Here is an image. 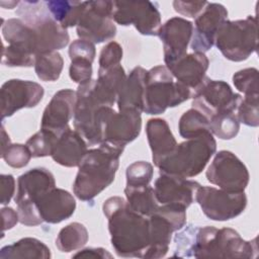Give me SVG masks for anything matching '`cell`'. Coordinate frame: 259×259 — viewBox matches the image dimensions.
I'll use <instances>...</instances> for the list:
<instances>
[{
	"label": "cell",
	"instance_id": "6da1fadb",
	"mask_svg": "<svg viewBox=\"0 0 259 259\" xmlns=\"http://www.w3.org/2000/svg\"><path fill=\"white\" fill-rule=\"evenodd\" d=\"M102 210L108 222L110 242L117 256L145 258L150 245L149 219L130 208L120 196L107 198Z\"/></svg>",
	"mask_w": 259,
	"mask_h": 259
},
{
	"label": "cell",
	"instance_id": "7a4b0ae2",
	"mask_svg": "<svg viewBox=\"0 0 259 259\" xmlns=\"http://www.w3.org/2000/svg\"><path fill=\"white\" fill-rule=\"evenodd\" d=\"M123 150V147L107 142L88 150L78 166L73 183V192L77 198L90 201L114 181Z\"/></svg>",
	"mask_w": 259,
	"mask_h": 259
},
{
	"label": "cell",
	"instance_id": "3957f363",
	"mask_svg": "<svg viewBox=\"0 0 259 259\" xmlns=\"http://www.w3.org/2000/svg\"><path fill=\"white\" fill-rule=\"evenodd\" d=\"M257 253V238L246 241L231 228L195 226L190 257L250 259L256 257Z\"/></svg>",
	"mask_w": 259,
	"mask_h": 259
},
{
	"label": "cell",
	"instance_id": "277c9868",
	"mask_svg": "<svg viewBox=\"0 0 259 259\" xmlns=\"http://www.w3.org/2000/svg\"><path fill=\"white\" fill-rule=\"evenodd\" d=\"M217 150V142L211 133L177 144L173 152L157 167L160 173L173 174L184 178L198 175Z\"/></svg>",
	"mask_w": 259,
	"mask_h": 259
},
{
	"label": "cell",
	"instance_id": "5b68a950",
	"mask_svg": "<svg viewBox=\"0 0 259 259\" xmlns=\"http://www.w3.org/2000/svg\"><path fill=\"white\" fill-rule=\"evenodd\" d=\"M16 14L31 27L35 38V56L64 49L70 40L66 28L62 27L50 13L46 2H20Z\"/></svg>",
	"mask_w": 259,
	"mask_h": 259
},
{
	"label": "cell",
	"instance_id": "8992f818",
	"mask_svg": "<svg viewBox=\"0 0 259 259\" xmlns=\"http://www.w3.org/2000/svg\"><path fill=\"white\" fill-rule=\"evenodd\" d=\"M143 111L157 115L164 113L167 108L175 107L192 98L191 91L174 81V77L166 66L153 67L146 73Z\"/></svg>",
	"mask_w": 259,
	"mask_h": 259
},
{
	"label": "cell",
	"instance_id": "52a82bcc",
	"mask_svg": "<svg viewBox=\"0 0 259 259\" xmlns=\"http://www.w3.org/2000/svg\"><path fill=\"white\" fill-rule=\"evenodd\" d=\"M214 45L230 61L247 60L258 48L256 17L249 15L245 19L224 21L217 31Z\"/></svg>",
	"mask_w": 259,
	"mask_h": 259
},
{
	"label": "cell",
	"instance_id": "ba28073f",
	"mask_svg": "<svg viewBox=\"0 0 259 259\" xmlns=\"http://www.w3.org/2000/svg\"><path fill=\"white\" fill-rule=\"evenodd\" d=\"M148 219L150 245L145 258H162L169 250L172 234L179 231L186 224V208L173 204H161Z\"/></svg>",
	"mask_w": 259,
	"mask_h": 259
},
{
	"label": "cell",
	"instance_id": "9c48e42d",
	"mask_svg": "<svg viewBox=\"0 0 259 259\" xmlns=\"http://www.w3.org/2000/svg\"><path fill=\"white\" fill-rule=\"evenodd\" d=\"M90 81L79 85L76 91L73 125L89 146H94L103 142L104 107L106 106H101L93 98Z\"/></svg>",
	"mask_w": 259,
	"mask_h": 259
},
{
	"label": "cell",
	"instance_id": "30bf717a",
	"mask_svg": "<svg viewBox=\"0 0 259 259\" xmlns=\"http://www.w3.org/2000/svg\"><path fill=\"white\" fill-rule=\"evenodd\" d=\"M115 34L113 1H85V9L77 24L79 38L92 44H101L112 39Z\"/></svg>",
	"mask_w": 259,
	"mask_h": 259
},
{
	"label": "cell",
	"instance_id": "8fae6325",
	"mask_svg": "<svg viewBox=\"0 0 259 259\" xmlns=\"http://www.w3.org/2000/svg\"><path fill=\"white\" fill-rule=\"evenodd\" d=\"M192 99V108L201 112L209 121L217 114L236 112L242 96L235 93L227 82L205 77Z\"/></svg>",
	"mask_w": 259,
	"mask_h": 259
},
{
	"label": "cell",
	"instance_id": "7c38bea8",
	"mask_svg": "<svg viewBox=\"0 0 259 259\" xmlns=\"http://www.w3.org/2000/svg\"><path fill=\"white\" fill-rule=\"evenodd\" d=\"M195 200L212 221L225 222L240 215L247 206L245 192H230L212 186H199Z\"/></svg>",
	"mask_w": 259,
	"mask_h": 259
},
{
	"label": "cell",
	"instance_id": "4fadbf2b",
	"mask_svg": "<svg viewBox=\"0 0 259 259\" xmlns=\"http://www.w3.org/2000/svg\"><path fill=\"white\" fill-rule=\"evenodd\" d=\"M205 175L211 184L230 192H243L250 179L246 165L234 153L226 150L215 154Z\"/></svg>",
	"mask_w": 259,
	"mask_h": 259
},
{
	"label": "cell",
	"instance_id": "5bb4252c",
	"mask_svg": "<svg viewBox=\"0 0 259 259\" xmlns=\"http://www.w3.org/2000/svg\"><path fill=\"white\" fill-rule=\"evenodd\" d=\"M113 21L122 26L134 25L143 35H157L161 14L151 1H113Z\"/></svg>",
	"mask_w": 259,
	"mask_h": 259
},
{
	"label": "cell",
	"instance_id": "9a60e30c",
	"mask_svg": "<svg viewBox=\"0 0 259 259\" xmlns=\"http://www.w3.org/2000/svg\"><path fill=\"white\" fill-rule=\"evenodd\" d=\"M44 94L42 86L36 82L21 79L6 81L0 90L1 119L13 115L22 108L35 107Z\"/></svg>",
	"mask_w": 259,
	"mask_h": 259
},
{
	"label": "cell",
	"instance_id": "2e32d148",
	"mask_svg": "<svg viewBox=\"0 0 259 259\" xmlns=\"http://www.w3.org/2000/svg\"><path fill=\"white\" fill-rule=\"evenodd\" d=\"M193 23L182 17H172L161 25L158 36L163 42L164 62L170 68L187 54L191 40Z\"/></svg>",
	"mask_w": 259,
	"mask_h": 259
},
{
	"label": "cell",
	"instance_id": "e0dca14e",
	"mask_svg": "<svg viewBox=\"0 0 259 259\" xmlns=\"http://www.w3.org/2000/svg\"><path fill=\"white\" fill-rule=\"evenodd\" d=\"M141 128V112L136 110L115 112L112 107H107L104 117L103 142L124 148L139 137Z\"/></svg>",
	"mask_w": 259,
	"mask_h": 259
},
{
	"label": "cell",
	"instance_id": "ac0fdd59",
	"mask_svg": "<svg viewBox=\"0 0 259 259\" xmlns=\"http://www.w3.org/2000/svg\"><path fill=\"white\" fill-rule=\"evenodd\" d=\"M228 11L220 3H206L203 10L195 17L190 47L193 52L205 53L214 45L218 29L227 20Z\"/></svg>",
	"mask_w": 259,
	"mask_h": 259
},
{
	"label": "cell",
	"instance_id": "d6986e66",
	"mask_svg": "<svg viewBox=\"0 0 259 259\" xmlns=\"http://www.w3.org/2000/svg\"><path fill=\"white\" fill-rule=\"evenodd\" d=\"M200 184L194 180L160 173L154 184L155 196L160 204H173L187 208L195 199Z\"/></svg>",
	"mask_w": 259,
	"mask_h": 259
},
{
	"label": "cell",
	"instance_id": "ffe728a7",
	"mask_svg": "<svg viewBox=\"0 0 259 259\" xmlns=\"http://www.w3.org/2000/svg\"><path fill=\"white\" fill-rule=\"evenodd\" d=\"M75 105V91L66 88L56 92L44 110L40 120V128L49 130L57 135H61L69 127V121L74 117Z\"/></svg>",
	"mask_w": 259,
	"mask_h": 259
},
{
	"label": "cell",
	"instance_id": "44dd1931",
	"mask_svg": "<svg viewBox=\"0 0 259 259\" xmlns=\"http://www.w3.org/2000/svg\"><path fill=\"white\" fill-rule=\"evenodd\" d=\"M34 205L42 222L49 224H59L71 218L76 209L74 196L69 191L57 187L40 195Z\"/></svg>",
	"mask_w": 259,
	"mask_h": 259
},
{
	"label": "cell",
	"instance_id": "7402d4cb",
	"mask_svg": "<svg viewBox=\"0 0 259 259\" xmlns=\"http://www.w3.org/2000/svg\"><path fill=\"white\" fill-rule=\"evenodd\" d=\"M54 187H56V181L51 171L42 167L30 169L18 177L14 201L16 205H34L40 195Z\"/></svg>",
	"mask_w": 259,
	"mask_h": 259
},
{
	"label": "cell",
	"instance_id": "603a6c76",
	"mask_svg": "<svg viewBox=\"0 0 259 259\" xmlns=\"http://www.w3.org/2000/svg\"><path fill=\"white\" fill-rule=\"evenodd\" d=\"M209 61L205 54L193 52L186 54L169 69L177 82L187 87L192 97L205 79Z\"/></svg>",
	"mask_w": 259,
	"mask_h": 259
},
{
	"label": "cell",
	"instance_id": "cb8c5ba5",
	"mask_svg": "<svg viewBox=\"0 0 259 259\" xmlns=\"http://www.w3.org/2000/svg\"><path fill=\"white\" fill-rule=\"evenodd\" d=\"M87 145L84 138L69 126L59 136L51 157L64 167H78L88 152Z\"/></svg>",
	"mask_w": 259,
	"mask_h": 259
},
{
	"label": "cell",
	"instance_id": "d4e9b609",
	"mask_svg": "<svg viewBox=\"0 0 259 259\" xmlns=\"http://www.w3.org/2000/svg\"><path fill=\"white\" fill-rule=\"evenodd\" d=\"M146 73L147 70L138 66L135 67L126 76L116 99L118 111H143Z\"/></svg>",
	"mask_w": 259,
	"mask_h": 259
},
{
	"label": "cell",
	"instance_id": "484cf974",
	"mask_svg": "<svg viewBox=\"0 0 259 259\" xmlns=\"http://www.w3.org/2000/svg\"><path fill=\"white\" fill-rule=\"evenodd\" d=\"M148 143L152 151V160L157 167L177 146L169 124L163 118H151L146 125Z\"/></svg>",
	"mask_w": 259,
	"mask_h": 259
},
{
	"label": "cell",
	"instance_id": "4316f807",
	"mask_svg": "<svg viewBox=\"0 0 259 259\" xmlns=\"http://www.w3.org/2000/svg\"><path fill=\"white\" fill-rule=\"evenodd\" d=\"M2 35L9 47L35 57V38L30 26L20 18H10L2 23Z\"/></svg>",
	"mask_w": 259,
	"mask_h": 259
},
{
	"label": "cell",
	"instance_id": "83f0119b",
	"mask_svg": "<svg viewBox=\"0 0 259 259\" xmlns=\"http://www.w3.org/2000/svg\"><path fill=\"white\" fill-rule=\"evenodd\" d=\"M51 256V250L46 244L30 237L20 239L11 245L4 246L0 250L1 259H50Z\"/></svg>",
	"mask_w": 259,
	"mask_h": 259
},
{
	"label": "cell",
	"instance_id": "f1b7e54d",
	"mask_svg": "<svg viewBox=\"0 0 259 259\" xmlns=\"http://www.w3.org/2000/svg\"><path fill=\"white\" fill-rule=\"evenodd\" d=\"M46 4L54 19L66 29L77 26L85 9V1L53 0Z\"/></svg>",
	"mask_w": 259,
	"mask_h": 259
},
{
	"label": "cell",
	"instance_id": "f546056e",
	"mask_svg": "<svg viewBox=\"0 0 259 259\" xmlns=\"http://www.w3.org/2000/svg\"><path fill=\"white\" fill-rule=\"evenodd\" d=\"M124 194L130 208L144 217L149 218L159 206L154 188L150 185L141 187L125 186Z\"/></svg>",
	"mask_w": 259,
	"mask_h": 259
},
{
	"label": "cell",
	"instance_id": "4dcf8cb0",
	"mask_svg": "<svg viewBox=\"0 0 259 259\" xmlns=\"http://www.w3.org/2000/svg\"><path fill=\"white\" fill-rule=\"evenodd\" d=\"M88 241L86 227L78 222L71 223L61 229L56 239V247L63 253L81 249Z\"/></svg>",
	"mask_w": 259,
	"mask_h": 259
},
{
	"label": "cell",
	"instance_id": "1f68e13d",
	"mask_svg": "<svg viewBox=\"0 0 259 259\" xmlns=\"http://www.w3.org/2000/svg\"><path fill=\"white\" fill-rule=\"evenodd\" d=\"M33 67L38 79L45 82H54L60 78L64 60L58 52L38 54L35 56Z\"/></svg>",
	"mask_w": 259,
	"mask_h": 259
},
{
	"label": "cell",
	"instance_id": "d6a6232c",
	"mask_svg": "<svg viewBox=\"0 0 259 259\" xmlns=\"http://www.w3.org/2000/svg\"><path fill=\"white\" fill-rule=\"evenodd\" d=\"M178 130L180 136L186 140L200 137L206 133H211L208 119L194 108L188 109L181 115Z\"/></svg>",
	"mask_w": 259,
	"mask_h": 259
},
{
	"label": "cell",
	"instance_id": "836d02e7",
	"mask_svg": "<svg viewBox=\"0 0 259 259\" xmlns=\"http://www.w3.org/2000/svg\"><path fill=\"white\" fill-rule=\"evenodd\" d=\"M209 126L213 136L222 140H231L238 135L240 121L236 112L221 113L209 119Z\"/></svg>",
	"mask_w": 259,
	"mask_h": 259
},
{
	"label": "cell",
	"instance_id": "e575fe53",
	"mask_svg": "<svg viewBox=\"0 0 259 259\" xmlns=\"http://www.w3.org/2000/svg\"><path fill=\"white\" fill-rule=\"evenodd\" d=\"M59 136L52 131L40 128L26 141L25 145L33 158L51 156Z\"/></svg>",
	"mask_w": 259,
	"mask_h": 259
},
{
	"label": "cell",
	"instance_id": "d590c367",
	"mask_svg": "<svg viewBox=\"0 0 259 259\" xmlns=\"http://www.w3.org/2000/svg\"><path fill=\"white\" fill-rule=\"evenodd\" d=\"M154 174L153 165L146 161H137L132 163L125 171L127 187L147 186L152 181Z\"/></svg>",
	"mask_w": 259,
	"mask_h": 259
},
{
	"label": "cell",
	"instance_id": "8d00e7d4",
	"mask_svg": "<svg viewBox=\"0 0 259 259\" xmlns=\"http://www.w3.org/2000/svg\"><path fill=\"white\" fill-rule=\"evenodd\" d=\"M259 95H249L242 97L236 110L240 122L248 126L256 127L259 125Z\"/></svg>",
	"mask_w": 259,
	"mask_h": 259
},
{
	"label": "cell",
	"instance_id": "74e56055",
	"mask_svg": "<svg viewBox=\"0 0 259 259\" xmlns=\"http://www.w3.org/2000/svg\"><path fill=\"white\" fill-rule=\"evenodd\" d=\"M235 87L244 96L259 95L258 92V70L256 68H247L236 72L233 75Z\"/></svg>",
	"mask_w": 259,
	"mask_h": 259
},
{
	"label": "cell",
	"instance_id": "f35d334b",
	"mask_svg": "<svg viewBox=\"0 0 259 259\" xmlns=\"http://www.w3.org/2000/svg\"><path fill=\"white\" fill-rule=\"evenodd\" d=\"M31 157V153L26 145L22 144H11L1 154V158L12 168H22L26 166Z\"/></svg>",
	"mask_w": 259,
	"mask_h": 259
},
{
	"label": "cell",
	"instance_id": "ab89813d",
	"mask_svg": "<svg viewBox=\"0 0 259 259\" xmlns=\"http://www.w3.org/2000/svg\"><path fill=\"white\" fill-rule=\"evenodd\" d=\"M122 59V48L116 41H109L106 44L100 52L99 55V68L98 73L104 72L113 68L117 65H120V61Z\"/></svg>",
	"mask_w": 259,
	"mask_h": 259
},
{
	"label": "cell",
	"instance_id": "60d3db41",
	"mask_svg": "<svg viewBox=\"0 0 259 259\" xmlns=\"http://www.w3.org/2000/svg\"><path fill=\"white\" fill-rule=\"evenodd\" d=\"M35 57L23 51L12 47L3 46L2 49V65L7 67H25L34 66Z\"/></svg>",
	"mask_w": 259,
	"mask_h": 259
},
{
	"label": "cell",
	"instance_id": "b9f144b4",
	"mask_svg": "<svg viewBox=\"0 0 259 259\" xmlns=\"http://www.w3.org/2000/svg\"><path fill=\"white\" fill-rule=\"evenodd\" d=\"M96 55V50L94 44L84 40L76 39L69 47V57L70 60H86L93 63Z\"/></svg>",
	"mask_w": 259,
	"mask_h": 259
},
{
	"label": "cell",
	"instance_id": "7bdbcfd3",
	"mask_svg": "<svg viewBox=\"0 0 259 259\" xmlns=\"http://www.w3.org/2000/svg\"><path fill=\"white\" fill-rule=\"evenodd\" d=\"M70 78L79 85L87 83L92 77V63L86 60H73L69 68Z\"/></svg>",
	"mask_w": 259,
	"mask_h": 259
},
{
	"label": "cell",
	"instance_id": "ee69618b",
	"mask_svg": "<svg viewBox=\"0 0 259 259\" xmlns=\"http://www.w3.org/2000/svg\"><path fill=\"white\" fill-rule=\"evenodd\" d=\"M207 2L205 1H194V2H185V1H174L173 7L174 10L181 15L195 18L205 7Z\"/></svg>",
	"mask_w": 259,
	"mask_h": 259
},
{
	"label": "cell",
	"instance_id": "f6af8a7d",
	"mask_svg": "<svg viewBox=\"0 0 259 259\" xmlns=\"http://www.w3.org/2000/svg\"><path fill=\"white\" fill-rule=\"evenodd\" d=\"M0 189H1L0 203L2 205L8 204L15 192L14 177L10 174H2L0 176Z\"/></svg>",
	"mask_w": 259,
	"mask_h": 259
},
{
	"label": "cell",
	"instance_id": "bcb514c9",
	"mask_svg": "<svg viewBox=\"0 0 259 259\" xmlns=\"http://www.w3.org/2000/svg\"><path fill=\"white\" fill-rule=\"evenodd\" d=\"M73 258H93V259H106L112 258V255L104 248H86L78 251L72 256Z\"/></svg>",
	"mask_w": 259,
	"mask_h": 259
},
{
	"label": "cell",
	"instance_id": "7dc6e473",
	"mask_svg": "<svg viewBox=\"0 0 259 259\" xmlns=\"http://www.w3.org/2000/svg\"><path fill=\"white\" fill-rule=\"evenodd\" d=\"M1 215H2V234L6 230L12 229L18 222V213L11 207H3L1 209Z\"/></svg>",
	"mask_w": 259,
	"mask_h": 259
},
{
	"label": "cell",
	"instance_id": "c3c4849f",
	"mask_svg": "<svg viewBox=\"0 0 259 259\" xmlns=\"http://www.w3.org/2000/svg\"><path fill=\"white\" fill-rule=\"evenodd\" d=\"M11 145L10 143V138L8 136V134L6 133L5 128H4V125L2 123L1 125V154Z\"/></svg>",
	"mask_w": 259,
	"mask_h": 259
}]
</instances>
